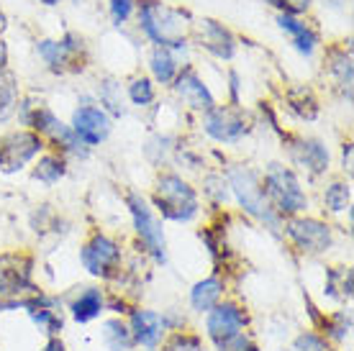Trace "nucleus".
<instances>
[{
    "label": "nucleus",
    "mask_w": 354,
    "mask_h": 351,
    "mask_svg": "<svg viewBox=\"0 0 354 351\" xmlns=\"http://www.w3.org/2000/svg\"><path fill=\"white\" fill-rule=\"evenodd\" d=\"M142 26L144 31L160 46H183L190 31V16L185 10L162 6L157 0H149L142 6Z\"/></svg>",
    "instance_id": "1"
},
{
    "label": "nucleus",
    "mask_w": 354,
    "mask_h": 351,
    "mask_svg": "<svg viewBox=\"0 0 354 351\" xmlns=\"http://www.w3.org/2000/svg\"><path fill=\"white\" fill-rule=\"evenodd\" d=\"M154 200H157V208L172 220H190L198 213V198L193 187L175 175L162 177Z\"/></svg>",
    "instance_id": "2"
},
{
    "label": "nucleus",
    "mask_w": 354,
    "mask_h": 351,
    "mask_svg": "<svg viewBox=\"0 0 354 351\" xmlns=\"http://www.w3.org/2000/svg\"><path fill=\"white\" fill-rule=\"evenodd\" d=\"M265 190H267V198L274 202V208L283 213H298L303 211L308 200H306V195H303L301 184L295 180L290 169L280 167V164H272L270 172H267V180H265Z\"/></svg>",
    "instance_id": "3"
},
{
    "label": "nucleus",
    "mask_w": 354,
    "mask_h": 351,
    "mask_svg": "<svg viewBox=\"0 0 354 351\" xmlns=\"http://www.w3.org/2000/svg\"><path fill=\"white\" fill-rule=\"evenodd\" d=\"M39 149H41V141L36 133L18 131L3 136L0 139V169L3 172H16L26 162H31L39 154Z\"/></svg>",
    "instance_id": "4"
},
{
    "label": "nucleus",
    "mask_w": 354,
    "mask_h": 351,
    "mask_svg": "<svg viewBox=\"0 0 354 351\" xmlns=\"http://www.w3.org/2000/svg\"><path fill=\"white\" fill-rule=\"evenodd\" d=\"M231 187H234V193H236L239 202L244 205V211H249L252 216L267 220L270 226H277L274 216L270 213V208H267L265 193H262V187L257 184V177L252 175L249 169H234V172H231Z\"/></svg>",
    "instance_id": "5"
},
{
    "label": "nucleus",
    "mask_w": 354,
    "mask_h": 351,
    "mask_svg": "<svg viewBox=\"0 0 354 351\" xmlns=\"http://www.w3.org/2000/svg\"><path fill=\"white\" fill-rule=\"evenodd\" d=\"M129 205H131L133 220H136V231H139L144 246H147L151 254L162 262V259H165V236H162V226L157 223V218L151 216L149 208H147L144 198L131 195V198H129Z\"/></svg>",
    "instance_id": "6"
},
{
    "label": "nucleus",
    "mask_w": 354,
    "mask_h": 351,
    "mask_svg": "<svg viewBox=\"0 0 354 351\" xmlns=\"http://www.w3.org/2000/svg\"><path fill=\"white\" fill-rule=\"evenodd\" d=\"M205 131L218 141H236L249 131V126L239 108H211L205 118Z\"/></svg>",
    "instance_id": "7"
},
{
    "label": "nucleus",
    "mask_w": 354,
    "mask_h": 351,
    "mask_svg": "<svg viewBox=\"0 0 354 351\" xmlns=\"http://www.w3.org/2000/svg\"><path fill=\"white\" fill-rule=\"evenodd\" d=\"M72 129H75V136L82 139L85 144H100L111 133V118L100 108L85 106L75 111Z\"/></svg>",
    "instance_id": "8"
},
{
    "label": "nucleus",
    "mask_w": 354,
    "mask_h": 351,
    "mask_svg": "<svg viewBox=\"0 0 354 351\" xmlns=\"http://www.w3.org/2000/svg\"><path fill=\"white\" fill-rule=\"evenodd\" d=\"M288 236L301 246L303 252H324L331 244V231L321 220L295 218L288 223Z\"/></svg>",
    "instance_id": "9"
},
{
    "label": "nucleus",
    "mask_w": 354,
    "mask_h": 351,
    "mask_svg": "<svg viewBox=\"0 0 354 351\" xmlns=\"http://www.w3.org/2000/svg\"><path fill=\"white\" fill-rule=\"evenodd\" d=\"M118 246L106 236H95L82 249V264L93 274H111V269L118 264Z\"/></svg>",
    "instance_id": "10"
},
{
    "label": "nucleus",
    "mask_w": 354,
    "mask_h": 351,
    "mask_svg": "<svg viewBox=\"0 0 354 351\" xmlns=\"http://www.w3.org/2000/svg\"><path fill=\"white\" fill-rule=\"evenodd\" d=\"M244 313L236 305H218L208 316V334L216 343H223L239 336V328L244 325Z\"/></svg>",
    "instance_id": "11"
},
{
    "label": "nucleus",
    "mask_w": 354,
    "mask_h": 351,
    "mask_svg": "<svg viewBox=\"0 0 354 351\" xmlns=\"http://www.w3.org/2000/svg\"><path fill=\"white\" fill-rule=\"evenodd\" d=\"M175 88H177V93H180V97L187 100V106L195 108V111H211L213 108L211 93H208V88L198 79V75H195L193 70H183V75L177 77Z\"/></svg>",
    "instance_id": "12"
},
{
    "label": "nucleus",
    "mask_w": 354,
    "mask_h": 351,
    "mask_svg": "<svg viewBox=\"0 0 354 351\" xmlns=\"http://www.w3.org/2000/svg\"><path fill=\"white\" fill-rule=\"evenodd\" d=\"M28 285V262L18 256H0V292L16 295Z\"/></svg>",
    "instance_id": "13"
},
{
    "label": "nucleus",
    "mask_w": 354,
    "mask_h": 351,
    "mask_svg": "<svg viewBox=\"0 0 354 351\" xmlns=\"http://www.w3.org/2000/svg\"><path fill=\"white\" fill-rule=\"evenodd\" d=\"M201 44L223 59H229L234 54V36L229 34V28H223L221 23H216L211 18L203 21V26H201Z\"/></svg>",
    "instance_id": "14"
},
{
    "label": "nucleus",
    "mask_w": 354,
    "mask_h": 351,
    "mask_svg": "<svg viewBox=\"0 0 354 351\" xmlns=\"http://www.w3.org/2000/svg\"><path fill=\"white\" fill-rule=\"evenodd\" d=\"M131 325L133 339L144 343V346H154L165 334V321L157 313H151V310H136L131 318Z\"/></svg>",
    "instance_id": "15"
},
{
    "label": "nucleus",
    "mask_w": 354,
    "mask_h": 351,
    "mask_svg": "<svg viewBox=\"0 0 354 351\" xmlns=\"http://www.w3.org/2000/svg\"><path fill=\"white\" fill-rule=\"evenodd\" d=\"M277 23H280V28L283 31H288V34L292 36V44H295V49L301 54H313V49H316V34H313V28H308L306 23H301V21H295L292 16H280L277 18Z\"/></svg>",
    "instance_id": "16"
},
{
    "label": "nucleus",
    "mask_w": 354,
    "mask_h": 351,
    "mask_svg": "<svg viewBox=\"0 0 354 351\" xmlns=\"http://www.w3.org/2000/svg\"><path fill=\"white\" fill-rule=\"evenodd\" d=\"M295 159L301 162L303 167H308L313 175H319L328 167V151L321 146L319 141H301L295 149H292Z\"/></svg>",
    "instance_id": "17"
},
{
    "label": "nucleus",
    "mask_w": 354,
    "mask_h": 351,
    "mask_svg": "<svg viewBox=\"0 0 354 351\" xmlns=\"http://www.w3.org/2000/svg\"><path fill=\"white\" fill-rule=\"evenodd\" d=\"M77 49H80V44H75L72 39H67V41H41V44H39V54L52 64L54 70L64 67Z\"/></svg>",
    "instance_id": "18"
},
{
    "label": "nucleus",
    "mask_w": 354,
    "mask_h": 351,
    "mask_svg": "<svg viewBox=\"0 0 354 351\" xmlns=\"http://www.w3.org/2000/svg\"><path fill=\"white\" fill-rule=\"evenodd\" d=\"M221 298V282L218 280H205V282H198L195 285L193 295H190V300H193V307L195 310H211L213 305H216V300Z\"/></svg>",
    "instance_id": "19"
},
{
    "label": "nucleus",
    "mask_w": 354,
    "mask_h": 351,
    "mask_svg": "<svg viewBox=\"0 0 354 351\" xmlns=\"http://www.w3.org/2000/svg\"><path fill=\"white\" fill-rule=\"evenodd\" d=\"M151 72H154V77L160 79L162 85H167V82L175 79L177 61H175V57L169 54V49H165V46L154 49V54H151Z\"/></svg>",
    "instance_id": "20"
},
{
    "label": "nucleus",
    "mask_w": 354,
    "mask_h": 351,
    "mask_svg": "<svg viewBox=\"0 0 354 351\" xmlns=\"http://www.w3.org/2000/svg\"><path fill=\"white\" fill-rule=\"evenodd\" d=\"M100 307H103V298H100V292L88 290L75 300V305H72V316L85 323V321H93V318L100 313Z\"/></svg>",
    "instance_id": "21"
},
{
    "label": "nucleus",
    "mask_w": 354,
    "mask_h": 351,
    "mask_svg": "<svg viewBox=\"0 0 354 351\" xmlns=\"http://www.w3.org/2000/svg\"><path fill=\"white\" fill-rule=\"evenodd\" d=\"M290 106L292 111L298 115H303V118H316V113H319V106H316V97L310 95V90L306 88H295L290 93Z\"/></svg>",
    "instance_id": "22"
},
{
    "label": "nucleus",
    "mask_w": 354,
    "mask_h": 351,
    "mask_svg": "<svg viewBox=\"0 0 354 351\" xmlns=\"http://www.w3.org/2000/svg\"><path fill=\"white\" fill-rule=\"evenodd\" d=\"M103 339H106V343L111 346V351H126L129 346H131V334H129V331H126V325L118 323V321L106 323Z\"/></svg>",
    "instance_id": "23"
},
{
    "label": "nucleus",
    "mask_w": 354,
    "mask_h": 351,
    "mask_svg": "<svg viewBox=\"0 0 354 351\" xmlns=\"http://www.w3.org/2000/svg\"><path fill=\"white\" fill-rule=\"evenodd\" d=\"M16 108V85L13 77L0 72V121H6Z\"/></svg>",
    "instance_id": "24"
},
{
    "label": "nucleus",
    "mask_w": 354,
    "mask_h": 351,
    "mask_svg": "<svg viewBox=\"0 0 354 351\" xmlns=\"http://www.w3.org/2000/svg\"><path fill=\"white\" fill-rule=\"evenodd\" d=\"M62 175H64V164L57 157H44L39 162V167L34 169L36 180H41V182H46V184L57 182Z\"/></svg>",
    "instance_id": "25"
},
{
    "label": "nucleus",
    "mask_w": 354,
    "mask_h": 351,
    "mask_svg": "<svg viewBox=\"0 0 354 351\" xmlns=\"http://www.w3.org/2000/svg\"><path fill=\"white\" fill-rule=\"evenodd\" d=\"M324 200H326V205L334 213L344 211V208H349V187H346V184H342V182H334L326 190Z\"/></svg>",
    "instance_id": "26"
},
{
    "label": "nucleus",
    "mask_w": 354,
    "mask_h": 351,
    "mask_svg": "<svg viewBox=\"0 0 354 351\" xmlns=\"http://www.w3.org/2000/svg\"><path fill=\"white\" fill-rule=\"evenodd\" d=\"M331 70L337 72L339 79H342V85H352V57L349 52H334L331 54Z\"/></svg>",
    "instance_id": "27"
},
{
    "label": "nucleus",
    "mask_w": 354,
    "mask_h": 351,
    "mask_svg": "<svg viewBox=\"0 0 354 351\" xmlns=\"http://www.w3.org/2000/svg\"><path fill=\"white\" fill-rule=\"evenodd\" d=\"M129 95L136 106H149L151 100H154V90H151V82L149 79H133L131 90H129Z\"/></svg>",
    "instance_id": "28"
},
{
    "label": "nucleus",
    "mask_w": 354,
    "mask_h": 351,
    "mask_svg": "<svg viewBox=\"0 0 354 351\" xmlns=\"http://www.w3.org/2000/svg\"><path fill=\"white\" fill-rule=\"evenodd\" d=\"M272 8L283 10V16H292V13H306L310 8V0H267Z\"/></svg>",
    "instance_id": "29"
},
{
    "label": "nucleus",
    "mask_w": 354,
    "mask_h": 351,
    "mask_svg": "<svg viewBox=\"0 0 354 351\" xmlns=\"http://www.w3.org/2000/svg\"><path fill=\"white\" fill-rule=\"evenodd\" d=\"M133 10V0H111V16H113L115 23H124L126 18L131 16Z\"/></svg>",
    "instance_id": "30"
},
{
    "label": "nucleus",
    "mask_w": 354,
    "mask_h": 351,
    "mask_svg": "<svg viewBox=\"0 0 354 351\" xmlns=\"http://www.w3.org/2000/svg\"><path fill=\"white\" fill-rule=\"evenodd\" d=\"M218 346H221V351H257V346L244 336H234V339L218 343Z\"/></svg>",
    "instance_id": "31"
},
{
    "label": "nucleus",
    "mask_w": 354,
    "mask_h": 351,
    "mask_svg": "<svg viewBox=\"0 0 354 351\" xmlns=\"http://www.w3.org/2000/svg\"><path fill=\"white\" fill-rule=\"evenodd\" d=\"M34 321L36 323H41L49 328V334H57L59 328H62V321L59 318H54L52 310H39V313H34Z\"/></svg>",
    "instance_id": "32"
},
{
    "label": "nucleus",
    "mask_w": 354,
    "mask_h": 351,
    "mask_svg": "<svg viewBox=\"0 0 354 351\" xmlns=\"http://www.w3.org/2000/svg\"><path fill=\"white\" fill-rule=\"evenodd\" d=\"M167 351H205L195 339H187V336H177L175 341L169 343Z\"/></svg>",
    "instance_id": "33"
},
{
    "label": "nucleus",
    "mask_w": 354,
    "mask_h": 351,
    "mask_svg": "<svg viewBox=\"0 0 354 351\" xmlns=\"http://www.w3.org/2000/svg\"><path fill=\"white\" fill-rule=\"evenodd\" d=\"M298 349H306V351H324V343L316 339V336H303L301 341H298Z\"/></svg>",
    "instance_id": "34"
},
{
    "label": "nucleus",
    "mask_w": 354,
    "mask_h": 351,
    "mask_svg": "<svg viewBox=\"0 0 354 351\" xmlns=\"http://www.w3.org/2000/svg\"><path fill=\"white\" fill-rule=\"evenodd\" d=\"M349 164H352V146L346 144V146H344V169H352Z\"/></svg>",
    "instance_id": "35"
},
{
    "label": "nucleus",
    "mask_w": 354,
    "mask_h": 351,
    "mask_svg": "<svg viewBox=\"0 0 354 351\" xmlns=\"http://www.w3.org/2000/svg\"><path fill=\"white\" fill-rule=\"evenodd\" d=\"M6 59H8V49H6V44L0 41V70L6 67Z\"/></svg>",
    "instance_id": "36"
},
{
    "label": "nucleus",
    "mask_w": 354,
    "mask_h": 351,
    "mask_svg": "<svg viewBox=\"0 0 354 351\" xmlns=\"http://www.w3.org/2000/svg\"><path fill=\"white\" fill-rule=\"evenodd\" d=\"M44 351H64V346L59 341H49V346H46Z\"/></svg>",
    "instance_id": "37"
},
{
    "label": "nucleus",
    "mask_w": 354,
    "mask_h": 351,
    "mask_svg": "<svg viewBox=\"0 0 354 351\" xmlns=\"http://www.w3.org/2000/svg\"><path fill=\"white\" fill-rule=\"evenodd\" d=\"M6 28V16H3V10H0V31Z\"/></svg>",
    "instance_id": "38"
},
{
    "label": "nucleus",
    "mask_w": 354,
    "mask_h": 351,
    "mask_svg": "<svg viewBox=\"0 0 354 351\" xmlns=\"http://www.w3.org/2000/svg\"><path fill=\"white\" fill-rule=\"evenodd\" d=\"M41 3H44V6H57L59 0H41Z\"/></svg>",
    "instance_id": "39"
}]
</instances>
